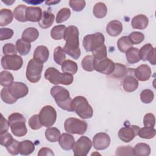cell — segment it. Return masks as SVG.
<instances>
[{
  "instance_id": "32",
  "label": "cell",
  "mask_w": 156,
  "mask_h": 156,
  "mask_svg": "<svg viewBox=\"0 0 156 156\" xmlns=\"http://www.w3.org/2000/svg\"><path fill=\"white\" fill-rule=\"evenodd\" d=\"M27 6L23 4H20L14 9L13 16L15 18L20 22L27 21L26 18V11L27 9Z\"/></svg>"
},
{
  "instance_id": "8",
  "label": "cell",
  "mask_w": 156,
  "mask_h": 156,
  "mask_svg": "<svg viewBox=\"0 0 156 156\" xmlns=\"http://www.w3.org/2000/svg\"><path fill=\"white\" fill-rule=\"evenodd\" d=\"M104 41L105 38L104 35L101 32H96L85 36L83 39V46L87 51L92 52L104 44Z\"/></svg>"
},
{
  "instance_id": "5",
  "label": "cell",
  "mask_w": 156,
  "mask_h": 156,
  "mask_svg": "<svg viewBox=\"0 0 156 156\" xmlns=\"http://www.w3.org/2000/svg\"><path fill=\"white\" fill-rule=\"evenodd\" d=\"M73 111L81 118L89 119L93 116V110L87 99L82 96H76L73 99Z\"/></svg>"
},
{
  "instance_id": "23",
  "label": "cell",
  "mask_w": 156,
  "mask_h": 156,
  "mask_svg": "<svg viewBox=\"0 0 156 156\" xmlns=\"http://www.w3.org/2000/svg\"><path fill=\"white\" fill-rule=\"evenodd\" d=\"M49 55V52L48 49V48L45 46H37L33 54L34 58L37 60L38 61L41 62V63H44L46 62Z\"/></svg>"
},
{
  "instance_id": "42",
  "label": "cell",
  "mask_w": 156,
  "mask_h": 156,
  "mask_svg": "<svg viewBox=\"0 0 156 156\" xmlns=\"http://www.w3.org/2000/svg\"><path fill=\"white\" fill-rule=\"evenodd\" d=\"M155 133H156V130L155 129L144 127L140 129L138 135L141 138L151 139L155 136Z\"/></svg>"
},
{
  "instance_id": "49",
  "label": "cell",
  "mask_w": 156,
  "mask_h": 156,
  "mask_svg": "<svg viewBox=\"0 0 156 156\" xmlns=\"http://www.w3.org/2000/svg\"><path fill=\"white\" fill-rule=\"evenodd\" d=\"M118 155H133V149L130 146H119L116 150Z\"/></svg>"
},
{
  "instance_id": "22",
  "label": "cell",
  "mask_w": 156,
  "mask_h": 156,
  "mask_svg": "<svg viewBox=\"0 0 156 156\" xmlns=\"http://www.w3.org/2000/svg\"><path fill=\"white\" fill-rule=\"evenodd\" d=\"M148 23V18L143 14H139L135 16L131 21L132 27L136 29H144L147 27Z\"/></svg>"
},
{
  "instance_id": "57",
  "label": "cell",
  "mask_w": 156,
  "mask_h": 156,
  "mask_svg": "<svg viewBox=\"0 0 156 156\" xmlns=\"http://www.w3.org/2000/svg\"><path fill=\"white\" fill-rule=\"evenodd\" d=\"M23 1L26 2L28 4H32L34 5H35L37 4H40V3H41L43 2V1H25V0H23Z\"/></svg>"
},
{
  "instance_id": "40",
  "label": "cell",
  "mask_w": 156,
  "mask_h": 156,
  "mask_svg": "<svg viewBox=\"0 0 156 156\" xmlns=\"http://www.w3.org/2000/svg\"><path fill=\"white\" fill-rule=\"evenodd\" d=\"M82 68L87 71H93L94 69V57L93 55H86L81 62Z\"/></svg>"
},
{
  "instance_id": "26",
  "label": "cell",
  "mask_w": 156,
  "mask_h": 156,
  "mask_svg": "<svg viewBox=\"0 0 156 156\" xmlns=\"http://www.w3.org/2000/svg\"><path fill=\"white\" fill-rule=\"evenodd\" d=\"M35 150L34 144L30 140H24L20 142L18 151L21 155H27L32 154Z\"/></svg>"
},
{
  "instance_id": "30",
  "label": "cell",
  "mask_w": 156,
  "mask_h": 156,
  "mask_svg": "<svg viewBox=\"0 0 156 156\" xmlns=\"http://www.w3.org/2000/svg\"><path fill=\"white\" fill-rule=\"evenodd\" d=\"M17 51L21 55H27L31 49V44L23 39H18L16 42Z\"/></svg>"
},
{
  "instance_id": "13",
  "label": "cell",
  "mask_w": 156,
  "mask_h": 156,
  "mask_svg": "<svg viewBox=\"0 0 156 156\" xmlns=\"http://www.w3.org/2000/svg\"><path fill=\"white\" fill-rule=\"evenodd\" d=\"M115 63L107 57L101 60H94V69L101 73L110 75L114 71Z\"/></svg>"
},
{
  "instance_id": "15",
  "label": "cell",
  "mask_w": 156,
  "mask_h": 156,
  "mask_svg": "<svg viewBox=\"0 0 156 156\" xmlns=\"http://www.w3.org/2000/svg\"><path fill=\"white\" fill-rule=\"evenodd\" d=\"M110 136L105 132L96 133L93 138V146L96 150H104L107 149L110 144Z\"/></svg>"
},
{
  "instance_id": "36",
  "label": "cell",
  "mask_w": 156,
  "mask_h": 156,
  "mask_svg": "<svg viewBox=\"0 0 156 156\" xmlns=\"http://www.w3.org/2000/svg\"><path fill=\"white\" fill-rule=\"evenodd\" d=\"M127 73V70L126 67L121 63H115V67L113 72L110 74V76L113 77L116 79H121L125 77Z\"/></svg>"
},
{
  "instance_id": "51",
  "label": "cell",
  "mask_w": 156,
  "mask_h": 156,
  "mask_svg": "<svg viewBox=\"0 0 156 156\" xmlns=\"http://www.w3.org/2000/svg\"><path fill=\"white\" fill-rule=\"evenodd\" d=\"M2 52L4 55H15L17 54V49L13 43H6L3 46Z\"/></svg>"
},
{
  "instance_id": "52",
  "label": "cell",
  "mask_w": 156,
  "mask_h": 156,
  "mask_svg": "<svg viewBox=\"0 0 156 156\" xmlns=\"http://www.w3.org/2000/svg\"><path fill=\"white\" fill-rule=\"evenodd\" d=\"M13 35V30L10 28L0 29V40L1 41L11 38Z\"/></svg>"
},
{
  "instance_id": "16",
  "label": "cell",
  "mask_w": 156,
  "mask_h": 156,
  "mask_svg": "<svg viewBox=\"0 0 156 156\" xmlns=\"http://www.w3.org/2000/svg\"><path fill=\"white\" fill-rule=\"evenodd\" d=\"M139 52L140 58L142 60H147L152 65H155V48L151 44L147 43L144 44L141 48Z\"/></svg>"
},
{
  "instance_id": "50",
  "label": "cell",
  "mask_w": 156,
  "mask_h": 156,
  "mask_svg": "<svg viewBox=\"0 0 156 156\" xmlns=\"http://www.w3.org/2000/svg\"><path fill=\"white\" fill-rule=\"evenodd\" d=\"M155 123V116L151 113H147L144 115L143 118V124L144 127L154 128Z\"/></svg>"
},
{
  "instance_id": "7",
  "label": "cell",
  "mask_w": 156,
  "mask_h": 156,
  "mask_svg": "<svg viewBox=\"0 0 156 156\" xmlns=\"http://www.w3.org/2000/svg\"><path fill=\"white\" fill-rule=\"evenodd\" d=\"M66 132L71 134L83 135L87 129V124L85 121L76 118H69L64 123Z\"/></svg>"
},
{
  "instance_id": "47",
  "label": "cell",
  "mask_w": 156,
  "mask_h": 156,
  "mask_svg": "<svg viewBox=\"0 0 156 156\" xmlns=\"http://www.w3.org/2000/svg\"><path fill=\"white\" fill-rule=\"evenodd\" d=\"M29 126L33 130H38L41 128L43 125L40 122L39 115H34L29 118Z\"/></svg>"
},
{
  "instance_id": "28",
  "label": "cell",
  "mask_w": 156,
  "mask_h": 156,
  "mask_svg": "<svg viewBox=\"0 0 156 156\" xmlns=\"http://www.w3.org/2000/svg\"><path fill=\"white\" fill-rule=\"evenodd\" d=\"M140 50L138 48L132 47L126 52L127 61L130 64H134L138 62L141 58L140 57Z\"/></svg>"
},
{
  "instance_id": "59",
  "label": "cell",
  "mask_w": 156,
  "mask_h": 156,
  "mask_svg": "<svg viewBox=\"0 0 156 156\" xmlns=\"http://www.w3.org/2000/svg\"><path fill=\"white\" fill-rule=\"evenodd\" d=\"M4 3L6 4L7 5H11L14 2H15V1H2Z\"/></svg>"
},
{
  "instance_id": "55",
  "label": "cell",
  "mask_w": 156,
  "mask_h": 156,
  "mask_svg": "<svg viewBox=\"0 0 156 156\" xmlns=\"http://www.w3.org/2000/svg\"><path fill=\"white\" fill-rule=\"evenodd\" d=\"M9 121H7V119L4 118L2 114L1 115V130L0 134H3L4 133L7 132L9 127Z\"/></svg>"
},
{
  "instance_id": "54",
  "label": "cell",
  "mask_w": 156,
  "mask_h": 156,
  "mask_svg": "<svg viewBox=\"0 0 156 156\" xmlns=\"http://www.w3.org/2000/svg\"><path fill=\"white\" fill-rule=\"evenodd\" d=\"M1 135V144L5 146H8L14 140L10 133L6 132Z\"/></svg>"
},
{
  "instance_id": "20",
  "label": "cell",
  "mask_w": 156,
  "mask_h": 156,
  "mask_svg": "<svg viewBox=\"0 0 156 156\" xmlns=\"http://www.w3.org/2000/svg\"><path fill=\"white\" fill-rule=\"evenodd\" d=\"M122 29V24L119 21L112 20L108 23L106 27V32L109 35L116 37L121 34Z\"/></svg>"
},
{
  "instance_id": "6",
  "label": "cell",
  "mask_w": 156,
  "mask_h": 156,
  "mask_svg": "<svg viewBox=\"0 0 156 156\" xmlns=\"http://www.w3.org/2000/svg\"><path fill=\"white\" fill-rule=\"evenodd\" d=\"M43 68V63L35 58L30 59L27 63L26 72L27 79L34 83L38 82L41 79Z\"/></svg>"
},
{
  "instance_id": "31",
  "label": "cell",
  "mask_w": 156,
  "mask_h": 156,
  "mask_svg": "<svg viewBox=\"0 0 156 156\" xmlns=\"http://www.w3.org/2000/svg\"><path fill=\"white\" fill-rule=\"evenodd\" d=\"M78 69L77 65L75 62L71 60H66L62 65V71L63 73L75 74Z\"/></svg>"
},
{
  "instance_id": "17",
  "label": "cell",
  "mask_w": 156,
  "mask_h": 156,
  "mask_svg": "<svg viewBox=\"0 0 156 156\" xmlns=\"http://www.w3.org/2000/svg\"><path fill=\"white\" fill-rule=\"evenodd\" d=\"M151 69L146 64H142L134 69V75L136 79L140 81L148 80L151 76Z\"/></svg>"
},
{
  "instance_id": "58",
  "label": "cell",
  "mask_w": 156,
  "mask_h": 156,
  "mask_svg": "<svg viewBox=\"0 0 156 156\" xmlns=\"http://www.w3.org/2000/svg\"><path fill=\"white\" fill-rule=\"evenodd\" d=\"M60 2V1H46V4L47 5H54V4H56L57 3H58Z\"/></svg>"
},
{
  "instance_id": "45",
  "label": "cell",
  "mask_w": 156,
  "mask_h": 156,
  "mask_svg": "<svg viewBox=\"0 0 156 156\" xmlns=\"http://www.w3.org/2000/svg\"><path fill=\"white\" fill-rule=\"evenodd\" d=\"M140 100L144 104H150L154 98V92L149 89H146L143 90L140 94Z\"/></svg>"
},
{
  "instance_id": "9",
  "label": "cell",
  "mask_w": 156,
  "mask_h": 156,
  "mask_svg": "<svg viewBox=\"0 0 156 156\" xmlns=\"http://www.w3.org/2000/svg\"><path fill=\"white\" fill-rule=\"evenodd\" d=\"M39 118L43 126L46 127H51L56 121V110L51 105L44 106L40 112Z\"/></svg>"
},
{
  "instance_id": "19",
  "label": "cell",
  "mask_w": 156,
  "mask_h": 156,
  "mask_svg": "<svg viewBox=\"0 0 156 156\" xmlns=\"http://www.w3.org/2000/svg\"><path fill=\"white\" fill-rule=\"evenodd\" d=\"M58 142L60 147L63 149L69 151L73 149V147L75 143V140L73 136L69 134V133H63L60 135Z\"/></svg>"
},
{
  "instance_id": "21",
  "label": "cell",
  "mask_w": 156,
  "mask_h": 156,
  "mask_svg": "<svg viewBox=\"0 0 156 156\" xmlns=\"http://www.w3.org/2000/svg\"><path fill=\"white\" fill-rule=\"evenodd\" d=\"M122 87L126 91L133 92L138 88V81L132 75L128 74L124 77Z\"/></svg>"
},
{
  "instance_id": "37",
  "label": "cell",
  "mask_w": 156,
  "mask_h": 156,
  "mask_svg": "<svg viewBox=\"0 0 156 156\" xmlns=\"http://www.w3.org/2000/svg\"><path fill=\"white\" fill-rule=\"evenodd\" d=\"M117 45L121 52H126L129 48L132 47L133 44L130 42L128 36H123L118 40Z\"/></svg>"
},
{
  "instance_id": "11",
  "label": "cell",
  "mask_w": 156,
  "mask_h": 156,
  "mask_svg": "<svg viewBox=\"0 0 156 156\" xmlns=\"http://www.w3.org/2000/svg\"><path fill=\"white\" fill-rule=\"evenodd\" d=\"M23 60L21 56L15 55H4L1 58V66L5 69L19 70L23 66Z\"/></svg>"
},
{
  "instance_id": "46",
  "label": "cell",
  "mask_w": 156,
  "mask_h": 156,
  "mask_svg": "<svg viewBox=\"0 0 156 156\" xmlns=\"http://www.w3.org/2000/svg\"><path fill=\"white\" fill-rule=\"evenodd\" d=\"M132 44H138L143 41L144 35L140 32H133L128 36Z\"/></svg>"
},
{
  "instance_id": "39",
  "label": "cell",
  "mask_w": 156,
  "mask_h": 156,
  "mask_svg": "<svg viewBox=\"0 0 156 156\" xmlns=\"http://www.w3.org/2000/svg\"><path fill=\"white\" fill-rule=\"evenodd\" d=\"M53 56L55 62L59 65H62L66 58L65 52L61 46H57L55 48Z\"/></svg>"
},
{
  "instance_id": "41",
  "label": "cell",
  "mask_w": 156,
  "mask_h": 156,
  "mask_svg": "<svg viewBox=\"0 0 156 156\" xmlns=\"http://www.w3.org/2000/svg\"><path fill=\"white\" fill-rule=\"evenodd\" d=\"M92 54L94 60L98 61L107 58V52L105 45L103 44L101 46L94 49L92 51Z\"/></svg>"
},
{
  "instance_id": "12",
  "label": "cell",
  "mask_w": 156,
  "mask_h": 156,
  "mask_svg": "<svg viewBox=\"0 0 156 156\" xmlns=\"http://www.w3.org/2000/svg\"><path fill=\"white\" fill-rule=\"evenodd\" d=\"M140 130V128L138 126H127L120 129L118 132V136L122 141L129 143L138 134Z\"/></svg>"
},
{
  "instance_id": "27",
  "label": "cell",
  "mask_w": 156,
  "mask_h": 156,
  "mask_svg": "<svg viewBox=\"0 0 156 156\" xmlns=\"http://www.w3.org/2000/svg\"><path fill=\"white\" fill-rule=\"evenodd\" d=\"M133 149L134 155L148 156L151 154V147L149 145L144 143L136 144Z\"/></svg>"
},
{
  "instance_id": "18",
  "label": "cell",
  "mask_w": 156,
  "mask_h": 156,
  "mask_svg": "<svg viewBox=\"0 0 156 156\" xmlns=\"http://www.w3.org/2000/svg\"><path fill=\"white\" fill-rule=\"evenodd\" d=\"M42 10L39 7H27L26 11V18L27 21L39 22L42 16Z\"/></svg>"
},
{
  "instance_id": "48",
  "label": "cell",
  "mask_w": 156,
  "mask_h": 156,
  "mask_svg": "<svg viewBox=\"0 0 156 156\" xmlns=\"http://www.w3.org/2000/svg\"><path fill=\"white\" fill-rule=\"evenodd\" d=\"M69 4L71 9L76 12L82 11L86 5V2L83 0H71Z\"/></svg>"
},
{
  "instance_id": "24",
  "label": "cell",
  "mask_w": 156,
  "mask_h": 156,
  "mask_svg": "<svg viewBox=\"0 0 156 156\" xmlns=\"http://www.w3.org/2000/svg\"><path fill=\"white\" fill-rule=\"evenodd\" d=\"M55 16L53 13L48 11H44L42 13V16L40 21L38 22V25L42 29H47L51 27L54 21Z\"/></svg>"
},
{
  "instance_id": "34",
  "label": "cell",
  "mask_w": 156,
  "mask_h": 156,
  "mask_svg": "<svg viewBox=\"0 0 156 156\" xmlns=\"http://www.w3.org/2000/svg\"><path fill=\"white\" fill-rule=\"evenodd\" d=\"M93 12L95 17L98 18H103L107 15V8L104 3L99 2L94 5Z\"/></svg>"
},
{
  "instance_id": "43",
  "label": "cell",
  "mask_w": 156,
  "mask_h": 156,
  "mask_svg": "<svg viewBox=\"0 0 156 156\" xmlns=\"http://www.w3.org/2000/svg\"><path fill=\"white\" fill-rule=\"evenodd\" d=\"M71 15V11L69 9L65 7L61 9L57 13L56 16V23H62L67 20Z\"/></svg>"
},
{
  "instance_id": "35",
  "label": "cell",
  "mask_w": 156,
  "mask_h": 156,
  "mask_svg": "<svg viewBox=\"0 0 156 156\" xmlns=\"http://www.w3.org/2000/svg\"><path fill=\"white\" fill-rule=\"evenodd\" d=\"M66 28L65 25H57L54 26L51 30V37L55 40H61L64 37Z\"/></svg>"
},
{
  "instance_id": "3",
  "label": "cell",
  "mask_w": 156,
  "mask_h": 156,
  "mask_svg": "<svg viewBox=\"0 0 156 156\" xmlns=\"http://www.w3.org/2000/svg\"><path fill=\"white\" fill-rule=\"evenodd\" d=\"M44 77L51 83L54 85L63 84L65 85H71L73 82L72 74L66 73H60L54 67L48 68L44 73Z\"/></svg>"
},
{
  "instance_id": "10",
  "label": "cell",
  "mask_w": 156,
  "mask_h": 156,
  "mask_svg": "<svg viewBox=\"0 0 156 156\" xmlns=\"http://www.w3.org/2000/svg\"><path fill=\"white\" fill-rule=\"evenodd\" d=\"M92 146L91 140L86 136H80L74 143L73 147V151L74 155L85 156L88 154Z\"/></svg>"
},
{
  "instance_id": "29",
  "label": "cell",
  "mask_w": 156,
  "mask_h": 156,
  "mask_svg": "<svg viewBox=\"0 0 156 156\" xmlns=\"http://www.w3.org/2000/svg\"><path fill=\"white\" fill-rule=\"evenodd\" d=\"M13 14L8 9H2L0 12V26H5L10 24L13 20Z\"/></svg>"
},
{
  "instance_id": "33",
  "label": "cell",
  "mask_w": 156,
  "mask_h": 156,
  "mask_svg": "<svg viewBox=\"0 0 156 156\" xmlns=\"http://www.w3.org/2000/svg\"><path fill=\"white\" fill-rule=\"evenodd\" d=\"M45 136L49 141L55 143L58 141L60 132L56 127H49L45 131Z\"/></svg>"
},
{
  "instance_id": "4",
  "label": "cell",
  "mask_w": 156,
  "mask_h": 156,
  "mask_svg": "<svg viewBox=\"0 0 156 156\" xmlns=\"http://www.w3.org/2000/svg\"><path fill=\"white\" fill-rule=\"evenodd\" d=\"M8 121L12 133L18 137L26 135L27 129L26 126V119L24 116L19 113H13L9 115Z\"/></svg>"
},
{
  "instance_id": "1",
  "label": "cell",
  "mask_w": 156,
  "mask_h": 156,
  "mask_svg": "<svg viewBox=\"0 0 156 156\" xmlns=\"http://www.w3.org/2000/svg\"><path fill=\"white\" fill-rule=\"evenodd\" d=\"M79 35L78 29L74 26H69L66 28L63 37V39L66 41L63 48L65 52L76 60L80 55Z\"/></svg>"
},
{
  "instance_id": "25",
  "label": "cell",
  "mask_w": 156,
  "mask_h": 156,
  "mask_svg": "<svg viewBox=\"0 0 156 156\" xmlns=\"http://www.w3.org/2000/svg\"><path fill=\"white\" fill-rule=\"evenodd\" d=\"M39 36V32L38 30L32 27L26 28L23 32L22 39L27 42H33L35 41Z\"/></svg>"
},
{
  "instance_id": "44",
  "label": "cell",
  "mask_w": 156,
  "mask_h": 156,
  "mask_svg": "<svg viewBox=\"0 0 156 156\" xmlns=\"http://www.w3.org/2000/svg\"><path fill=\"white\" fill-rule=\"evenodd\" d=\"M1 99L6 104H12L16 102L18 99L13 98L8 90L7 87H4L1 91Z\"/></svg>"
},
{
  "instance_id": "14",
  "label": "cell",
  "mask_w": 156,
  "mask_h": 156,
  "mask_svg": "<svg viewBox=\"0 0 156 156\" xmlns=\"http://www.w3.org/2000/svg\"><path fill=\"white\" fill-rule=\"evenodd\" d=\"M7 88L11 95L16 99L26 96L29 92L27 86L20 82H14Z\"/></svg>"
},
{
  "instance_id": "38",
  "label": "cell",
  "mask_w": 156,
  "mask_h": 156,
  "mask_svg": "<svg viewBox=\"0 0 156 156\" xmlns=\"http://www.w3.org/2000/svg\"><path fill=\"white\" fill-rule=\"evenodd\" d=\"M13 76L9 71H2L0 73V84L3 87H9L13 82Z\"/></svg>"
},
{
  "instance_id": "56",
  "label": "cell",
  "mask_w": 156,
  "mask_h": 156,
  "mask_svg": "<svg viewBox=\"0 0 156 156\" xmlns=\"http://www.w3.org/2000/svg\"><path fill=\"white\" fill-rule=\"evenodd\" d=\"M38 156H53L54 155V152L52 151L48 148V147H42L41 149H40L38 153Z\"/></svg>"
},
{
  "instance_id": "53",
  "label": "cell",
  "mask_w": 156,
  "mask_h": 156,
  "mask_svg": "<svg viewBox=\"0 0 156 156\" xmlns=\"http://www.w3.org/2000/svg\"><path fill=\"white\" fill-rule=\"evenodd\" d=\"M19 144L20 142L14 139L13 141L8 146L6 147L8 152L12 155H18L20 153L18 151Z\"/></svg>"
},
{
  "instance_id": "2",
  "label": "cell",
  "mask_w": 156,
  "mask_h": 156,
  "mask_svg": "<svg viewBox=\"0 0 156 156\" xmlns=\"http://www.w3.org/2000/svg\"><path fill=\"white\" fill-rule=\"evenodd\" d=\"M50 92L60 108L68 112H73V99L68 90L61 86H54L51 88Z\"/></svg>"
}]
</instances>
